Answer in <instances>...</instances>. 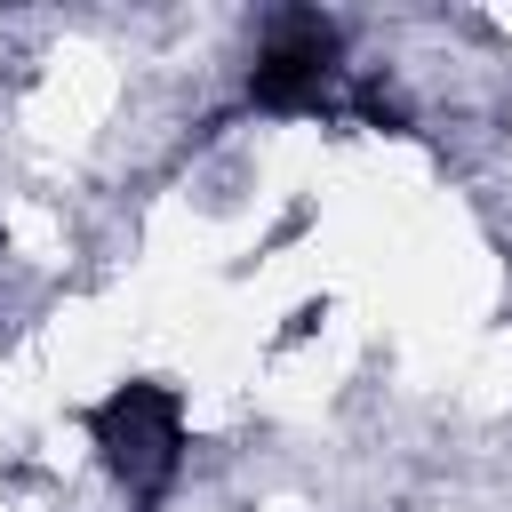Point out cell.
Wrapping results in <instances>:
<instances>
[{
    "label": "cell",
    "instance_id": "1",
    "mask_svg": "<svg viewBox=\"0 0 512 512\" xmlns=\"http://www.w3.org/2000/svg\"><path fill=\"white\" fill-rule=\"evenodd\" d=\"M88 448H96V464L112 472L120 496H136V504L168 496L176 472H184V392L160 384V376L112 384V392L88 408Z\"/></svg>",
    "mask_w": 512,
    "mask_h": 512
},
{
    "label": "cell",
    "instance_id": "2",
    "mask_svg": "<svg viewBox=\"0 0 512 512\" xmlns=\"http://www.w3.org/2000/svg\"><path fill=\"white\" fill-rule=\"evenodd\" d=\"M344 32L336 16L320 8H280L256 40V64H248V104L272 112V120H312V112H336L344 104Z\"/></svg>",
    "mask_w": 512,
    "mask_h": 512
}]
</instances>
